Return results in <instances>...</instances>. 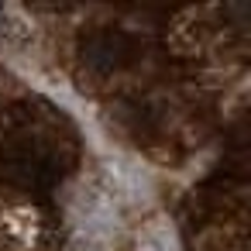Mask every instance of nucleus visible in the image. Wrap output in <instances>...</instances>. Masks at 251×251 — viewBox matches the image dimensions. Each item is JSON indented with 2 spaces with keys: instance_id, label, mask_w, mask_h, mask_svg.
I'll return each instance as SVG.
<instances>
[{
  "instance_id": "obj_1",
  "label": "nucleus",
  "mask_w": 251,
  "mask_h": 251,
  "mask_svg": "<svg viewBox=\"0 0 251 251\" xmlns=\"http://www.w3.org/2000/svg\"><path fill=\"white\" fill-rule=\"evenodd\" d=\"M141 55V38L124 28H93L79 38V59L93 76H114L134 66Z\"/></svg>"
}]
</instances>
